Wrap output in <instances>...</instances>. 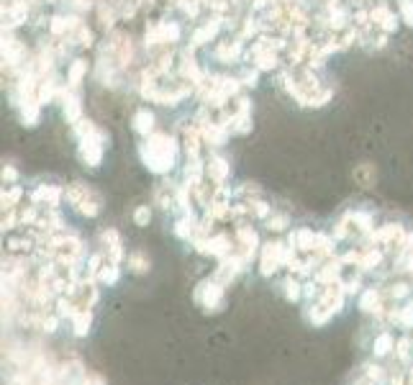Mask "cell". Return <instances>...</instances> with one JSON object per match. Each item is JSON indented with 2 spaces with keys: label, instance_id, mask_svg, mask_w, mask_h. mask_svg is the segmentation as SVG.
Here are the masks:
<instances>
[]
</instances>
